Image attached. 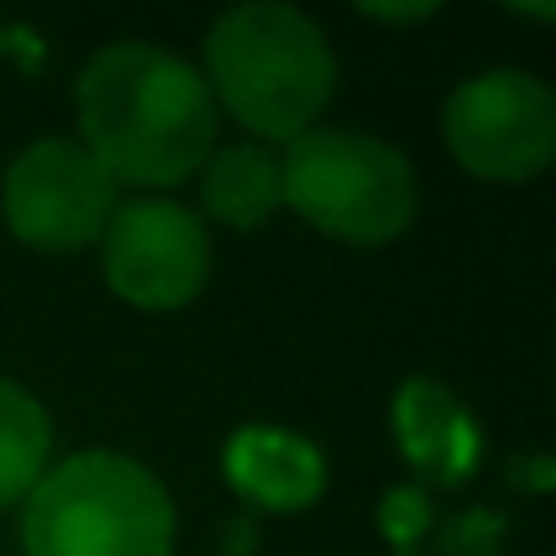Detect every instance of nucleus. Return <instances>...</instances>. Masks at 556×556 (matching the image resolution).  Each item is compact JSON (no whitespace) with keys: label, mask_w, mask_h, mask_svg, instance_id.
<instances>
[{"label":"nucleus","mask_w":556,"mask_h":556,"mask_svg":"<svg viewBox=\"0 0 556 556\" xmlns=\"http://www.w3.org/2000/svg\"><path fill=\"white\" fill-rule=\"evenodd\" d=\"M77 126V142L115 186H180L213 159L218 104L197 66L148 39H126L104 45L83 66Z\"/></svg>","instance_id":"nucleus-1"},{"label":"nucleus","mask_w":556,"mask_h":556,"mask_svg":"<svg viewBox=\"0 0 556 556\" xmlns=\"http://www.w3.org/2000/svg\"><path fill=\"white\" fill-rule=\"evenodd\" d=\"M202 83L213 104L224 99V110L245 131L267 142H295L328 110L339 61L328 34L306 12L251 0V7H235L213 23Z\"/></svg>","instance_id":"nucleus-2"},{"label":"nucleus","mask_w":556,"mask_h":556,"mask_svg":"<svg viewBox=\"0 0 556 556\" xmlns=\"http://www.w3.org/2000/svg\"><path fill=\"white\" fill-rule=\"evenodd\" d=\"M28 556H169L175 502L137 458L77 453L28 491Z\"/></svg>","instance_id":"nucleus-3"},{"label":"nucleus","mask_w":556,"mask_h":556,"mask_svg":"<svg viewBox=\"0 0 556 556\" xmlns=\"http://www.w3.org/2000/svg\"><path fill=\"white\" fill-rule=\"evenodd\" d=\"M278 175H285V202L344 245H382L404 235L420 207L415 164L366 131L312 126L278 159Z\"/></svg>","instance_id":"nucleus-4"},{"label":"nucleus","mask_w":556,"mask_h":556,"mask_svg":"<svg viewBox=\"0 0 556 556\" xmlns=\"http://www.w3.org/2000/svg\"><path fill=\"white\" fill-rule=\"evenodd\" d=\"M447 153L480 180H534L556 153V93L529 72H480L442 110Z\"/></svg>","instance_id":"nucleus-5"},{"label":"nucleus","mask_w":556,"mask_h":556,"mask_svg":"<svg viewBox=\"0 0 556 556\" xmlns=\"http://www.w3.org/2000/svg\"><path fill=\"white\" fill-rule=\"evenodd\" d=\"M99 245H104V285L137 312L191 306L213 273L207 224L164 197H137L115 207Z\"/></svg>","instance_id":"nucleus-6"},{"label":"nucleus","mask_w":556,"mask_h":556,"mask_svg":"<svg viewBox=\"0 0 556 556\" xmlns=\"http://www.w3.org/2000/svg\"><path fill=\"white\" fill-rule=\"evenodd\" d=\"M0 207L23 245L83 251L104 235L115 213V180L77 137H39L12 159Z\"/></svg>","instance_id":"nucleus-7"},{"label":"nucleus","mask_w":556,"mask_h":556,"mask_svg":"<svg viewBox=\"0 0 556 556\" xmlns=\"http://www.w3.org/2000/svg\"><path fill=\"white\" fill-rule=\"evenodd\" d=\"M224 475L245 502L267 513H301L328 485L323 453L285 426H240L224 442Z\"/></svg>","instance_id":"nucleus-8"},{"label":"nucleus","mask_w":556,"mask_h":556,"mask_svg":"<svg viewBox=\"0 0 556 556\" xmlns=\"http://www.w3.org/2000/svg\"><path fill=\"white\" fill-rule=\"evenodd\" d=\"M393 426H399V447H404L409 469L437 480V485L464 480L475 469V458H480V437H475L469 409L458 404L453 388H442L431 377H409L399 388Z\"/></svg>","instance_id":"nucleus-9"},{"label":"nucleus","mask_w":556,"mask_h":556,"mask_svg":"<svg viewBox=\"0 0 556 556\" xmlns=\"http://www.w3.org/2000/svg\"><path fill=\"white\" fill-rule=\"evenodd\" d=\"M202 207L207 218L229 224V229H262L278 207H285V175L267 148H224L202 164Z\"/></svg>","instance_id":"nucleus-10"},{"label":"nucleus","mask_w":556,"mask_h":556,"mask_svg":"<svg viewBox=\"0 0 556 556\" xmlns=\"http://www.w3.org/2000/svg\"><path fill=\"white\" fill-rule=\"evenodd\" d=\"M50 415L45 404L17 388L12 377H0V507L23 502L45 469H50Z\"/></svg>","instance_id":"nucleus-11"},{"label":"nucleus","mask_w":556,"mask_h":556,"mask_svg":"<svg viewBox=\"0 0 556 556\" xmlns=\"http://www.w3.org/2000/svg\"><path fill=\"white\" fill-rule=\"evenodd\" d=\"M437 7H366V17H382V23H415V17H431Z\"/></svg>","instance_id":"nucleus-12"}]
</instances>
